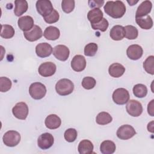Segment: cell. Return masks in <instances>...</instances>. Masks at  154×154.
I'll return each mask as SVG.
<instances>
[{
  "instance_id": "ffe728a7",
  "label": "cell",
  "mask_w": 154,
  "mask_h": 154,
  "mask_svg": "<svg viewBox=\"0 0 154 154\" xmlns=\"http://www.w3.org/2000/svg\"><path fill=\"white\" fill-rule=\"evenodd\" d=\"M125 72V67L121 64L115 63L111 64L108 68L109 75L114 78H119Z\"/></svg>"
},
{
  "instance_id": "f35d334b",
  "label": "cell",
  "mask_w": 154,
  "mask_h": 154,
  "mask_svg": "<svg viewBox=\"0 0 154 154\" xmlns=\"http://www.w3.org/2000/svg\"><path fill=\"white\" fill-rule=\"evenodd\" d=\"M59 17L60 16L58 11L54 9L53 11L49 15L43 17V19L46 23L51 24L57 22L59 20Z\"/></svg>"
},
{
  "instance_id": "277c9868",
  "label": "cell",
  "mask_w": 154,
  "mask_h": 154,
  "mask_svg": "<svg viewBox=\"0 0 154 154\" xmlns=\"http://www.w3.org/2000/svg\"><path fill=\"white\" fill-rule=\"evenodd\" d=\"M20 138V135L18 132L16 131H8L4 134L2 141L5 146L14 147L19 143Z\"/></svg>"
},
{
  "instance_id": "f546056e",
  "label": "cell",
  "mask_w": 154,
  "mask_h": 154,
  "mask_svg": "<svg viewBox=\"0 0 154 154\" xmlns=\"http://www.w3.org/2000/svg\"><path fill=\"white\" fill-rule=\"evenodd\" d=\"M133 93L137 97L143 98L147 94V87L142 84H137L133 87Z\"/></svg>"
},
{
  "instance_id": "60d3db41",
  "label": "cell",
  "mask_w": 154,
  "mask_h": 154,
  "mask_svg": "<svg viewBox=\"0 0 154 154\" xmlns=\"http://www.w3.org/2000/svg\"><path fill=\"white\" fill-rule=\"evenodd\" d=\"M153 101L154 100H152L150 101V103H149L148 104V106H147V112L149 113V114L151 116H154V114H153Z\"/></svg>"
},
{
  "instance_id": "d6a6232c",
  "label": "cell",
  "mask_w": 154,
  "mask_h": 154,
  "mask_svg": "<svg viewBox=\"0 0 154 154\" xmlns=\"http://www.w3.org/2000/svg\"><path fill=\"white\" fill-rule=\"evenodd\" d=\"M98 46L95 43H90L87 44L84 49V55L88 57L94 56L97 51Z\"/></svg>"
},
{
  "instance_id": "1f68e13d",
  "label": "cell",
  "mask_w": 154,
  "mask_h": 154,
  "mask_svg": "<svg viewBox=\"0 0 154 154\" xmlns=\"http://www.w3.org/2000/svg\"><path fill=\"white\" fill-rule=\"evenodd\" d=\"M143 67L146 72L149 74H154V57H148L143 63Z\"/></svg>"
},
{
  "instance_id": "8fae6325",
  "label": "cell",
  "mask_w": 154,
  "mask_h": 154,
  "mask_svg": "<svg viewBox=\"0 0 154 154\" xmlns=\"http://www.w3.org/2000/svg\"><path fill=\"white\" fill-rule=\"evenodd\" d=\"M56 65L52 62H45L41 64L38 67V73L43 77L52 76L56 72Z\"/></svg>"
},
{
  "instance_id": "7c38bea8",
  "label": "cell",
  "mask_w": 154,
  "mask_h": 154,
  "mask_svg": "<svg viewBox=\"0 0 154 154\" xmlns=\"http://www.w3.org/2000/svg\"><path fill=\"white\" fill-rule=\"evenodd\" d=\"M69 49L65 45H59L54 48L53 55L57 59L60 61H66L69 57Z\"/></svg>"
},
{
  "instance_id": "cb8c5ba5",
  "label": "cell",
  "mask_w": 154,
  "mask_h": 154,
  "mask_svg": "<svg viewBox=\"0 0 154 154\" xmlns=\"http://www.w3.org/2000/svg\"><path fill=\"white\" fill-rule=\"evenodd\" d=\"M94 146L88 140H83L79 143L78 150L80 154H90L93 153Z\"/></svg>"
},
{
  "instance_id": "9a60e30c",
  "label": "cell",
  "mask_w": 154,
  "mask_h": 154,
  "mask_svg": "<svg viewBox=\"0 0 154 154\" xmlns=\"http://www.w3.org/2000/svg\"><path fill=\"white\" fill-rule=\"evenodd\" d=\"M52 47L48 43H40L35 47V53L38 57L45 58L52 53Z\"/></svg>"
},
{
  "instance_id": "83f0119b",
  "label": "cell",
  "mask_w": 154,
  "mask_h": 154,
  "mask_svg": "<svg viewBox=\"0 0 154 154\" xmlns=\"http://www.w3.org/2000/svg\"><path fill=\"white\" fill-rule=\"evenodd\" d=\"M112 120L111 116L107 112H99L96 118V122L98 125H105L111 123Z\"/></svg>"
},
{
  "instance_id": "8d00e7d4",
  "label": "cell",
  "mask_w": 154,
  "mask_h": 154,
  "mask_svg": "<svg viewBox=\"0 0 154 154\" xmlns=\"http://www.w3.org/2000/svg\"><path fill=\"white\" fill-rule=\"evenodd\" d=\"M109 25L108 21L105 19L103 18L98 23H95V24H91V26L92 28L94 30H99L102 32H105Z\"/></svg>"
},
{
  "instance_id": "4316f807",
  "label": "cell",
  "mask_w": 154,
  "mask_h": 154,
  "mask_svg": "<svg viewBox=\"0 0 154 154\" xmlns=\"http://www.w3.org/2000/svg\"><path fill=\"white\" fill-rule=\"evenodd\" d=\"M135 21L137 25L143 29H150L153 26V20L149 15L135 18Z\"/></svg>"
},
{
  "instance_id": "3957f363",
  "label": "cell",
  "mask_w": 154,
  "mask_h": 154,
  "mask_svg": "<svg viewBox=\"0 0 154 154\" xmlns=\"http://www.w3.org/2000/svg\"><path fill=\"white\" fill-rule=\"evenodd\" d=\"M29 93L32 98L39 100L45 97L46 93L45 85L39 82L32 83L29 87Z\"/></svg>"
},
{
  "instance_id": "5b68a950",
  "label": "cell",
  "mask_w": 154,
  "mask_h": 154,
  "mask_svg": "<svg viewBox=\"0 0 154 154\" xmlns=\"http://www.w3.org/2000/svg\"><path fill=\"white\" fill-rule=\"evenodd\" d=\"M112 100L117 105H124L129 100V91L124 88H119L112 93Z\"/></svg>"
},
{
  "instance_id": "4fadbf2b",
  "label": "cell",
  "mask_w": 154,
  "mask_h": 154,
  "mask_svg": "<svg viewBox=\"0 0 154 154\" xmlns=\"http://www.w3.org/2000/svg\"><path fill=\"white\" fill-rule=\"evenodd\" d=\"M23 35L28 41L35 42L42 37L43 32L39 26L34 25L31 30L26 32H23Z\"/></svg>"
},
{
  "instance_id": "f1b7e54d",
  "label": "cell",
  "mask_w": 154,
  "mask_h": 154,
  "mask_svg": "<svg viewBox=\"0 0 154 154\" xmlns=\"http://www.w3.org/2000/svg\"><path fill=\"white\" fill-rule=\"evenodd\" d=\"M14 29L10 25H1V31L0 35L1 37L6 39L12 38L14 35Z\"/></svg>"
},
{
  "instance_id": "d4e9b609",
  "label": "cell",
  "mask_w": 154,
  "mask_h": 154,
  "mask_svg": "<svg viewBox=\"0 0 154 154\" xmlns=\"http://www.w3.org/2000/svg\"><path fill=\"white\" fill-rule=\"evenodd\" d=\"M116 149L115 143L111 140H105L100 146V150L102 154H112Z\"/></svg>"
},
{
  "instance_id": "7bdbcfd3",
  "label": "cell",
  "mask_w": 154,
  "mask_h": 154,
  "mask_svg": "<svg viewBox=\"0 0 154 154\" xmlns=\"http://www.w3.org/2000/svg\"><path fill=\"white\" fill-rule=\"evenodd\" d=\"M128 2L129 4V5H134L135 4H136V3H137L138 2V1H130V2H129V1H128Z\"/></svg>"
},
{
  "instance_id": "7402d4cb",
  "label": "cell",
  "mask_w": 154,
  "mask_h": 154,
  "mask_svg": "<svg viewBox=\"0 0 154 154\" xmlns=\"http://www.w3.org/2000/svg\"><path fill=\"white\" fill-rule=\"evenodd\" d=\"M103 12L100 8H93L88 12L87 18L91 25L99 22L103 19Z\"/></svg>"
},
{
  "instance_id": "8992f818",
  "label": "cell",
  "mask_w": 154,
  "mask_h": 154,
  "mask_svg": "<svg viewBox=\"0 0 154 154\" xmlns=\"http://www.w3.org/2000/svg\"><path fill=\"white\" fill-rule=\"evenodd\" d=\"M136 134L135 129L129 125H123L119 128L116 135L117 137L123 140H127Z\"/></svg>"
},
{
  "instance_id": "6da1fadb",
  "label": "cell",
  "mask_w": 154,
  "mask_h": 154,
  "mask_svg": "<svg viewBox=\"0 0 154 154\" xmlns=\"http://www.w3.org/2000/svg\"><path fill=\"white\" fill-rule=\"evenodd\" d=\"M105 12L114 19L121 18L126 12V6L121 1H109L104 5Z\"/></svg>"
},
{
  "instance_id": "d6986e66",
  "label": "cell",
  "mask_w": 154,
  "mask_h": 154,
  "mask_svg": "<svg viewBox=\"0 0 154 154\" xmlns=\"http://www.w3.org/2000/svg\"><path fill=\"white\" fill-rule=\"evenodd\" d=\"M45 124L47 128L50 129H55L60 126L61 120L57 115L52 114L46 117L45 120Z\"/></svg>"
},
{
  "instance_id": "603a6c76",
  "label": "cell",
  "mask_w": 154,
  "mask_h": 154,
  "mask_svg": "<svg viewBox=\"0 0 154 154\" xmlns=\"http://www.w3.org/2000/svg\"><path fill=\"white\" fill-rule=\"evenodd\" d=\"M43 35L47 40H55L60 37V31L58 28L54 26H49L45 29Z\"/></svg>"
},
{
  "instance_id": "7a4b0ae2",
  "label": "cell",
  "mask_w": 154,
  "mask_h": 154,
  "mask_svg": "<svg viewBox=\"0 0 154 154\" xmlns=\"http://www.w3.org/2000/svg\"><path fill=\"white\" fill-rule=\"evenodd\" d=\"M73 89V83L70 79L66 78L60 79L55 85V90L61 96H67L71 94Z\"/></svg>"
},
{
  "instance_id": "d590c367",
  "label": "cell",
  "mask_w": 154,
  "mask_h": 154,
  "mask_svg": "<svg viewBox=\"0 0 154 154\" xmlns=\"http://www.w3.org/2000/svg\"><path fill=\"white\" fill-rule=\"evenodd\" d=\"M96 84V81L94 78L91 76L84 77L82 81V86L86 90H90L93 88Z\"/></svg>"
},
{
  "instance_id": "30bf717a",
  "label": "cell",
  "mask_w": 154,
  "mask_h": 154,
  "mask_svg": "<svg viewBox=\"0 0 154 154\" xmlns=\"http://www.w3.org/2000/svg\"><path fill=\"white\" fill-rule=\"evenodd\" d=\"M54 143V138L50 133L46 132L40 135L37 140L38 146L43 150H46L50 148Z\"/></svg>"
},
{
  "instance_id": "9c48e42d",
  "label": "cell",
  "mask_w": 154,
  "mask_h": 154,
  "mask_svg": "<svg viewBox=\"0 0 154 154\" xmlns=\"http://www.w3.org/2000/svg\"><path fill=\"white\" fill-rule=\"evenodd\" d=\"M13 114L18 119L25 120L28 114V107L26 103L20 102L17 103L12 109Z\"/></svg>"
},
{
  "instance_id": "74e56055",
  "label": "cell",
  "mask_w": 154,
  "mask_h": 154,
  "mask_svg": "<svg viewBox=\"0 0 154 154\" xmlns=\"http://www.w3.org/2000/svg\"><path fill=\"white\" fill-rule=\"evenodd\" d=\"M61 8L63 11L66 13L72 12L75 8V1L63 0L61 2Z\"/></svg>"
},
{
  "instance_id": "836d02e7",
  "label": "cell",
  "mask_w": 154,
  "mask_h": 154,
  "mask_svg": "<svg viewBox=\"0 0 154 154\" xmlns=\"http://www.w3.org/2000/svg\"><path fill=\"white\" fill-rule=\"evenodd\" d=\"M12 85L11 81L4 76L0 77V91L1 92H7L8 91Z\"/></svg>"
},
{
  "instance_id": "ac0fdd59",
  "label": "cell",
  "mask_w": 154,
  "mask_h": 154,
  "mask_svg": "<svg viewBox=\"0 0 154 154\" xmlns=\"http://www.w3.org/2000/svg\"><path fill=\"white\" fill-rule=\"evenodd\" d=\"M152 8V4L150 1L146 0L142 2L138 7L135 13V18L142 17L148 15L151 11Z\"/></svg>"
},
{
  "instance_id": "5bb4252c",
  "label": "cell",
  "mask_w": 154,
  "mask_h": 154,
  "mask_svg": "<svg viewBox=\"0 0 154 154\" xmlns=\"http://www.w3.org/2000/svg\"><path fill=\"white\" fill-rule=\"evenodd\" d=\"M143 54V50L141 46L138 45H130L127 50V56L132 60H137L140 59Z\"/></svg>"
},
{
  "instance_id": "484cf974",
  "label": "cell",
  "mask_w": 154,
  "mask_h": 154,
  "mask_svg": "<svg viewBox=\"0 0 154 154\" xmlns=\"http://www.w3.org/2000/svg\"><path fill=\"white\" fill-rule=\"evenodd\" d=\"M14 13L16 16H20L28 10V4L25 0H16L14 1Z\"/></svg>"
},
{
  "instance_id": "e0dca14e",
  "label": "cell",
  "mask_w": 154,
  "mask_h": 154,
  "mask_svg": "<svg viewBox=\"0 0 154 154\" xmlns=\"http://www.w3.org/2000/svg\"><path fill=\"white\" fill-rule=\"evenodd\" d=\"M86 67V60L84 56L76 55L73 57L71 61V67L75 72H81Z\"/></svg>"
},
{
  "instance_id": "b9f144b4",
  "label": "cell",
  "mask_w": 154,
  "mask_h": 154,
  "mask_svg": "<svg viewBox=\"0 0 154 154\" xmlns=\"http://www.w3.org/2000/svg\"><path fill=\"white\" fill-rule=\"evenodd\" d=\"M153 121H152L147 125V129H148V131L149 132H152V133L153 132Z\"/></svg>"
},
{
  "instance_id": "52a82bcc",
  "label": "cell",
  "mask_w": 154,
  "mask_h": 154,
  "mask_svg": "<svg viewBox=\"0 0 154 154\" xmlns=\"http://www.w3.org/2000/svg\"><path fill=\"white\" fill-rule=\"evenodd\" d=\"M126 109L128 113L132 117H138L143 112L141 103L136 100H130L127 102Z\"/></svg>"
},
{
  "instance_id": "e575fe53",
  "label": "cell",
  "mask_w": 154,
  "mask_h": 154,
  "mask_svg": "<svg viewBox=\"0 0 154 154\" xmlns=\"http://www.w3.org/2000/svg\"><path fill=\"white\" fill-rule=\"evenodd\" d=\"M78 136L77 131L74 128H69L67 129L64 134V137L65 140L69 142L72 143L75 141Z\"/></svg>"
},
{
  "instance_id": "2e32d148",
  "label": "cell",
  "mask_w": 154,
  "mask_h": 154,
  "mask_svg": "<svg viewBox=\"0 0 154 154\" xmlns=\"http://www.w3.org/2000/svg\"><path fill=\"white\" fill-rule=\"evenodd\" d=\"M17 24L19 28L23 32L31 30L34 26V19L30 16H24L19 17Z\"/></svg>"
},
{
  "instance_id": "4dcf8cb0",
  "label": "cell",
  "mask_w": 154,
  "mask_h": 154,
  "mask_svg": "<svg viewBox=\"0 0 154 154\" xmlns=\"http://www.w3.org/2000/svg\"><path fill=\"white\" fill-rule=\"evenodd\" d=\"M125 28V37L129 40H134L137 38L138 31L136 27L132 25H127L124 27Z\"/></svg>"
},
{
  "instance_id": "44dd1931",
  "label": "cell",
  "mask_w": 154,
  "mask_h": 154,
  "mask_svg": "<svg viewBox=\"0 0 154 154\" xmlns=\"http://www.w3.org/2000/svg\"><path fill=\"white\" fill-rule=\"evenodd\" d=\"M125 28L122 25H115L110 30L109 35L110 37L116 41H119L122 40L125 37Z\"/></svg>"
},
{
  "instance_id": "ba28073f",
  "label": "cell",
  "mask_w": 154,
  "mask_h": 154,
  "mask_svg": "<svg viewBox=\"0 0 154 154\" xmlns=\"http://www.w3.org/2000/svg\"><path fill=\"white\" fill-rule=\"evenodd\" d=\"M35 7L37 12L43 17L49 15L54 9L49 0H38L36 2Z\"/></svg>"
},
{
  "instance_id": "ab89813d",
  "label": "cell",
  "mask_w": 154,
  "mask_h": 154,
  "mask_svg": "<svg viewBox=\"0 0 154 154\" xmlns=\"http://www.w3.org/2000/svg\"><path fill=\"white\" fill-rule=\"evenodd\" d=\"M104 2V1L100 0H90L88 1L89 7L92 8H99L103 5Z\"/></svg>"
}]
</instances>
